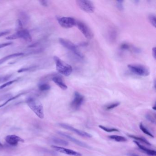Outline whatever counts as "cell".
Instances as JSON below:
<instances>
[{"label": "cell", "instance_id": "1", "mask_svg": "<svg viewBox=\"0 0 156 156\" xmlns=\"http://www.w3.org/2000/svg\"><path fill=\"white\" fill-rule=\"evenodd\" d=\"M26 103L39 118L42 119L44 118L43 106L40 100L35 98L30 97L26 100Z\"/></svg>", "mask_w": 156, "mask_h": 156}, {"label": "cell", "instance_id": "2", "mask_svg": "<svg viewBox=\"0 0 156 156\" xmlns=\"http://www.w3.org/2000/svg\"><path fill=\"white\" fill-rule=\"evenodd\" d=\"M56 68L58 73L65 76H69L73 72V68L70 65L66 63L57 56H54Z\"/></svg>", "mask_w": 156, "mask_h": 156}, {"label": "cell", "instance_id": "3", "mask_svg": "<svg viewBox=\"0 0 156 156\" xmlns=\"http://www.w3.org/2000/svg\"><path fill=\"white\" fill-rule=\"evenodd\" d=\"M21 39L27 42L32 41V38L30 32L26 29H20L14 34L6 37L8 40H14Z\"/></svg>", "mask_w": 156, "mask_h": 156}, {"label": "cell", "instance_id": "4", "mask_svg": "<svg viewBox=\"0 0 156 156\" xmlns=\"http://www.w3.org/2000/svg\"><path fill=\"white\" fill-rule=\"evenodd\" d=\"M128 67L132 73L140 76H147L150 74L148 68L142 65L129 64Z\"/></svg>", "mask_w": 156, "mask_h": 156}, {"label": "cell", "instance_id": "5", "mask_svg": "<svg viewBox=\"0 0 156 156\" xmlns=\"http://www.w3.org/2000/svg\"><path fill=\"white\" fill-rule=\"evenodd\" d=\"M59 41L63 46L73 52L76 56L80 58H83V55L78 50L76 45L71 41L63 38H60L59 39Z\"/></svg>", "mask_w": 156, "mask_h": 156}, {"label": "cell", "instance_id": "6", "mask_svg": "<svg viewBox=\"0 0 156 156\" xmlns=\"http://www.w3.org/2000/svg\"><path fill=\"white\" fill-rule=\"evenodd\" d=\"M76 2L79 8L83 11L89 13L94 12V5L92 2L87 0H78L76 1Z\"/></svg>", "mask_w": 156, "mask_h": 156}, {"label": "cell", "instance_id": "7", "mask_svg": "<svg viewBox=\"0 0 156 156\" xmlns=\"http://www.w3.org/2000/svg\"><path fill=\"white\" fill-rule=\"evenodd\" d=\"M84 101V97L78 92L74 94L73 99L70 104L71 108L73 110H77L80 108Z\"/></svg>", "mask_w": 156, "mask_h": 156}, {"label": "cell", "instance_id": "8", "mask_svg": "<svg viewBox=\"0 0 156 156\" xmlns=\"http://www.w3.org/2000/svg\"><path fill=\"white\" fill-rule=\"evenodd\" d=\"M58 23L63 28L69 29L76 26V21L74 18L71 17H57Z\"/></svg>", "mask_w": 156, "mask_h": 156}, {"label": "cell", "instance_id": "9", "mask_svg": "<svg viewBox=\"0 0 156 156\" xmlns=\"http://www.w3.org/2000/svg\"><path fill=\"white\" fill-rule=\"evenodd\" d=\"M76 25L79 30L83 34L86 38L88 40H91L93 38L94 34L93 32L84 23L77 21Z\"/></svg>", "mask_w": 156, "mask_h": 156}, {"label": "cell", "instance_id": "10", "mask_svg": "<svg viewBox=\"0 0 156 156\" xmlns=\"http://www.w3.org/2000/svg\"><path fill=\"white\" fill-rule=\"evenodd\" d=\"M58 125L59 126L67 129V130L72 131V132H74L75 134H77L78 136H81L83 137L91 138L92 137V136L91 134L83 131V130H81L80 129L75 128L73 127L72 126L67 125V124H64V123H59Z\"/></svg>", "mask_w": 156, "mask_h": 156}, {"label": "cell", "instance_id": "11", "mask_svg": "<svg viewBox=\"0 0 156 156\" xmlns=\"http://www.w3.org/2000/svg\"><path fill=\"white\" fill-rule=\"evenodd\" d=\"M57 133H58L59 135H60V136L66 138V139L72 141V142H73L74 143L76 144V145H78V146L83 147L86 148L90 149V148H91L90 146H88L86 143L82 142V141H80V140H78L76 139L71 136L68 135V134H66V133L62 132V131H57Z\"/></svg>", "mask_w": 156, "mask_h": 156}, {"label": "cell", "instance_id": "12", "mask_svg": "<svg viewBox=\"0 0 156 156\" xmlns=\"http://www.w3.org/2000/svg\"><path fill=\"white\" fill-rule=\"evenodd\" d=\"M51 147L53 148L55 150L60 152V153H64V154L71 155V156H82V154L80 153V152L75 151L73 150L66 148L63 147L53 145L51 146Z\"/></svg>", "mask_w": 156, "mask_h": 156}, {"label": "cell", "instance_id": "13", "mask_svg": "<svg viewBox=\"0 0 156 156\" xmlns=\"http://www.w3.org/2000/svg\"><path fill=\"white\" fill-rule=\"evenodd\" d=\"M6 142L12 146H16L20 142H24L23 139L15 135H8L5 137Z\"/></svg>", "mask_w": 156, "mask_h": 156}, {"label": "cell", "instance_id": "14", "mask_svg": "<svg viewBox=\"0 0 156 156\" xmlns=\"http://www.w3.org/2000/svg\"><path fill=\"white\" fill-rule=\"evenodd\" d=\"M52 80L59 87H60L62 90H65L67 89V86L63 80L61 76H53Z\"/></svg>", "mask_w": 156, "mask_h": 156}, {"label": "cell", "instance_id": "15", "mask_svg": "<svg viewBox=\"0 0 156 156\" xmlns=\"http://www.w3.org/2000/svg\"><path fill=\"white\" fill-rule=\"evenodd\" d=\"M134 142L136 144L137 146L142 151H144L145 153L147 155H150L151 156H156V151L153 150L149 149L147 148L144 146H142L141 144H140L139 142L137 141H134Z\"/></svg>", "mask_w": 156, "mask_h": 156}, {"label": "cell", "instance_id": "16", "mask_svg": "<svg viewBox=\"0 0 156 156\" xmlns=\"http://www.w3.org/2000/svg\"><path fill=\"white\" fill-rule=\"evenodd\" d=\"M23 53H16L12 54L9 55L5 57H3L0 59V65L7 62L10 59L15 58V57H19V56H22L24 55Z\"/></svg>", "mask_w": 156, "mask_h": 156}, {"label": "cell", "instance_id": "17", "mask_svg": "<svg viewBox=\"0 0 156 156\" xmlns=\"http://www.w3.org/2000/svg\"><path fill=\"white\" fill-rule=\"evenodd\" d=\"M51 140L53 142L57 145L61 146H67L68 145V142L67 141L59 138L54 137L52 138Z\"/></svg>", "mask_w": 156, "mask_h": 156}, {"label": "cell", "instance_id": "18", "mask_svg": "<svg viewBox=\"0 0 156 156\" xmlns=\"http://www.w3.org/2000/svg\"><path fill=\"white\" fill-rule=\"evenodd\" d=\"M108 137L110 139L113 140L117 142H125L127 141V139L126 138L122 136H117V135H111L108 136Z\"/></svg>", "mask_w": 156, "mask_h": 156}, {"label": "cell", "instance_id": "19", "mask_svg": "<svg viewBox=\"0 0 156 156\" xmlns=\"http://www.w3.org/2000/svg\"><path fill=\"white\" fill-rule=\"evenodd\" d=\"M128 136L129 137L131 138L137 140V141H141L143 143H145L146 145H148V146H151V144L146 139L144 138V137H138L136 136H133V135H129Z\"/></svg>", "mask_w": 156, "mask_h": 156}, {"label": "cell", "instance_id": "20", "mask_svg": "<svg viewBox=\"0 0 156 156\" xmlns=\"http://www.w3.org/2000/svg\"><path fill=\"white\" fill-rule=\"evenodd\" d=\"M25 93H24V92H23V93H20V94H18L8 99V100L5 102V103H3V104L0 105V108H2V107L6 105H7L8 103H9L11 101L17 99L18 98L20 97L21 96L25 94Z\"/></svg>", "mask_w": 156, "mask_h": 156}, {"label": "cell", "instance_id": "21", "mask_svg": "<svg viewBox=\"0 0 156 156\" xmlns=\"http://www.w3.org/2000/svg\"><path fill=\"white\" fill-rule=\"evenodd\" d=\"M140 128V130L143 132V133H145L146 135H148V136H150L151 137L153 138L154 137V136L152 135V134H151L144 126H143V124L142 123H140V124L139 125Z\"/></svg>", "mask_w": 156, "mask_h": 156}, {"label": "cell", "instance_id": "22", "mask_svg": "<svg viewBox=\"0 0 156 156\" xmlns=\"http://www.w3.org/2000/svg\"><path fill=\"white\" fill-rule=\"evenodd\" d=\"M39 88L40 91H47L51 89V86L49 84L41 83L39 85Z\"/></svg>", "mask_w": 156, "mask_h": 156}, {"label": "cell", "instance_id": "23", "mask_svg": "<svg viewBox=\"0 0 156 156\" xmlns=\"http://www.w3.org/2000/svg\"><path fill=\"white\" fill-rule=\"evenodd\" d=\"M19 80L18 79H14V80H11V81H9V82H7V83H4L2 85L0 86V90L3 89V88H5V87H7L11 85L12 84L14 83L15 82H17Z\"/></svg>", "mask_w": 156, "mask_h": 156}, {"label": "cell", "instance_id": "24", "mask_svg": "<svg viewBox=\"0 0 156 156\" xmlns=\"http://www.w3.org/2000/svg\"><path fill=\"white\" fill-rule=\"evenodd\" d=\"M98 127L101 129L104 130V131H106L107 132H118L119 131V130L116 129L109 128H107L106 127L104 126H101V125L98 126Z\"/></svg>", "mask_w": 156, "mask_h": 156}, {"label": "cell", "instance_id": "25", "mask_svg": "<svg viewBox=\"0 0 156 156\" xmlns=\"http://www.w3.org/2000/svg\"><path fill=\"white\" fill-rule=\"evenodd\" d=\"M119 105H120V103L119 102L112 103V104H109V105L106 106L105 109L107 110H111V109H113V108L118 106Z\"/></svg>", "mask_w": 156, "mask_h": 156}, {"label": "cell", "instance_id": "26", "mask_svg": "<svg viewBox=\"0 0 156 156\" xmlns=\"http://www.w3.org/2000/svg\"><path fill=\"white\" fill-rule=\"evenodd\" d=\"M148 20L150 23L153 27H156V16L154 14H150L149 15Z\"/></svg>", "mask_w": 156, "mask_h": 156}, {"label": "cell", "instance_id": "27", "mask_svg": "<svg viewBox=\"0 0 156 156\" xmlns=\"http://www.w3.org/2000/svg\"><path fill=\"white\" fill-rule=\"evenodd\" d=\"M123 1H117L116 2V6L119 10L123 11L124 10Z\"/></svg>", "mask_w": 156, "mask_h": 156}, {"label": "cell", "instance_id": "28", "mask_svg": "<svg viewBox=\"0 0 156 156\" xmlns=\"http://www.w3.org/2000/svg\"><path fill=\"white\" fill-rule=\"evenodd\" d=\"M11 77V75H7L3 77H0V83H4L9 80Z\"/></svg>", "mask_w": 156, "mask_h": 156}, {"label": "cell", "instance_id": "29", "mask_svg": "<svg viewBox=\"0 0 156 156\" xmlns=\"http://www.w3.org/2000/svg\"><path fill=\"white\" fill-rule=\"evenodd\" d=\"M130 48L129 45L127 43H123L121 44L120 46V49L123 51H126V50H129Z\"/></svg>", "mask_w": 156, "mask_h": 156}, {"label": "cell", "instance_id": "30", "mask_svg": "<svg viewBox=\"0 0 156 156\" xmlns=\"http://www.w3.org/2000/svg\"><path fill=\"white\" fill-rule=\"evenodd\" d=\"M146 118L148 120L150 121L152 123H155V119L153 117L152 115L150 114H148L146 115Z\"/></svg>", "mask_w": 156, "mask_h": 156}, {"label": "cell", "instance_id": "31", "mask_svg": "<svg viewBox=\"0 0 156 156\" xmlns=\"http://www.w3.org/2000/svg\"><path fill=\"white\" fill-rule=\"evenodd\" d=\"M12 42H7L1 44H0V49L5 48V47H7V46H9V45H12Z\"/></svg>", "mask_w": 156, "mask_h": 156}, {"label": "cell", "instance_id": "32", "mask_svg": "<svg viewBox=\"0 0 156 156\" xmlns=\"http://www.w3.org/2000/svg\"><path fill=\"white\" fill-rule=\"evenodd\" d=\"M10 32V31L9 30H5L4 31L1 32H0V37L5 36V35L9 34Z\"/></svg>", "mask_w": 156, "mask_h": 156}, {"label": "cell", "instance_id": "33", "mask_svg": "<svg viewBox=\"0 0 156 156\" xmlns=\"http://www.w3.org/2000/svg\"><path fill=\"white\" fill-rule=\"evenodd\" d=\"M152 56L154 59H156V48L153 47L152 50Z\"/></svg>", "mask_w": 156, "mask_h": 156}, {"label": "cell", "instance_id": "34", "mask_svg": "<svg viewBox=\"0 0 156 156\" xmlns=\"http://www.w3.org/2000/svg\"><path fill=\"white\" fill-rule=\"evenodd\" d=\"M41 3L42 5L44 7H47L48 4H47V2L45 1H41Z\"/></svg>", "mask_w": 156, "mask_h": 156}, {"label": "cell", "instance_id": "35", "mask_svg": "<svg viewBox=\"0 0 156 156\" xmlns=\"http://www.w3.org/2000/svg\"><path fill=\"white\" fill-rule=\"evenodd\" d=\"M128 155L129 156H139V155L133 153H129L128 154Z\"/></svg>", "mask_w": 156, "mask_h": 156}, {"label": "cell", "instance_id": "36", "mask_svg": "<svg viewBox=\"0 0 156 156\" xmlns=\"http://www.w3.org/2000/svg\"><path fill=\"white\" fill-rule=\"evenodd\" d=\"M3 146L1 142H0V148H2L3 147Z\"/></svg>", "mask_w": 156, "mask_h": 156}, {"label": "cell", "instance_id": "37", "mask_svg": "<svg viewBox=\"0 0 156 156\" xmlns=\"http://www.w3.org/2000/svg\"><path fill=\"white\" fill-rule=\"evenodd\" d=\"M154 87H156V81L155 80H154Z\"/></svg>", "mask_w": 156, "mask_h": 156}, {"label": "cell", "instance_id": "38", "mask_svg": "<svg viewBox=\"0 0 156 156\" xmlns=\"http://www.w3.org/2000/svg\"><path fill=\"white\" fill-rule=\"evenodd\" d=\"M153 108L154 110H156V106H154V107H153V108Z\"/></svg>", "mask_w": 156, "mask_h": 156}]
</instances>
